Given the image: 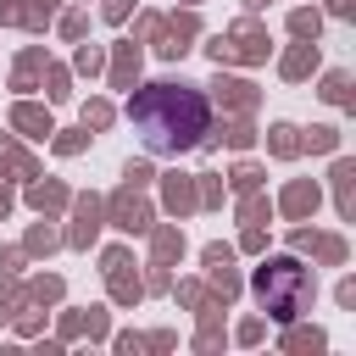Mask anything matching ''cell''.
Wrapping results in <instances>:
<instances>
[{
  "mask_svg": "<svg viewBox=\"0 0 356 356\" xmlns=\"http://www.w3.org/2000/svg\"><path fill=\"white\" fill-rule=\"evenodd\" d=\"M134 122L145 128V145L150 150H184V145H195V134L206 128V106H200V95L195 89H172V83H150V89H139L134 95Z\"/></svg>",
  "mask_w": 356,
  "mask_h": 356,
  "instance_id": "obj_1",
  "label": "cell"
},
{
  "mask_svg": "<svg viewBox=\"0 0 356 356\" xmlns=\"http://www.w3.org/2000/svg\"><path fill=\"white\" fill-rule=\"evenodd\" d=\"M211 56L217 61H261L267 56V39L256 28H234L228 39H211Z\"/></svg>",
  "mask_w": 356,
  "mask_h": 356,
  "instance_id": "obj_2",
  "label": "cell"
},
{
  "mask_svg": "<svg viewBox=\"0 0 356 356\" xmlns=\"http://www.w3.org/2000/svg\"><path fill=\"white\" fill-rule=\"evenodd\" d=\"M117 228H150V211H145L139 200L122 195V200H117Z\"/></svg>",
  "mask_w": 356,
  "mask_h": 356,
  "instance_id": "obj_3",
  "label": "cell"
},
{
  "mask_svg": "<svg viewBox=\"0 0 356 356\" xmlns=\"http://www.w3.org/2000/svg\"><path fill=\"white\" fill-rule=\"evenodd\" d=\"M217 95H222L228 106H239V111L256 100V95H250V83H239V78H217Z\"/></svg>",
  "mask_w": 356,
  "mask_h": 356,
  "instance_id": "obj_4",
  "label": "cell"
},
{
  "mask_svg": "<svg viewBox=\"0 0 356 356\" xmlns=\"http://www.w3.org/2000/svg\"><path fill=\"white\" fill-rule=\"evenodd\" d=\"M17 128H28V139H44L50 134V117L33 111V106H17Z\"/></svg>",
  "mask_w": 356,
  "mask_h": 356,
  "instance_id": "obj_5",
  "label": "cell"
},
{
  "mask_svg": "<svg viewBox=\"0 0 356 356\" xmlns=\"http://www.w3.org/2000/svg\"><path fill=\"white\" fill-rule=\"evenodd\" d=\"M312 67H317V50H312V44H300V50L284 61V78H306Z\"/></svg>",
  "mask_w": 356,
  "mask_h": 356,
  "instance_id": "obj_6",
  "label": "cell"
},
{
  "mask_svg": "<svg viewBox=\"0 0 356 356\" xmlns=\"http://www.w3.org/2000/svg\"><path fill=\"white\" fill-rule=\"evenodd\" d=\"M189 200H195V189H189V178H184V172H172V178H167V206L178 211V206H189Z\"/></svg>",
  "mask_w": 356,
  "mask_h": 356,
  "instance_id": "obj_7",
  "label": "cell"
},
{
  "mask_svg": "<svg viewBox=\"0 0 356 356\" xmlns=\"http://www.w3.org/2000/svg\"><path fill=\"white\" fill-rule=\"evenodd\" d=\"M323 95L345 106V100H350V78H345V72H328V78H323Z\"/></svg>",
  "mask_w": 356,
  "mask_h": 356,
  "instance_id": "obj_8",
  "label": "cell"
},
{
  "mask_svg": "<svg viewBox=\"0 0 356 356\" xmlns=\"http://www.w3.org/2000/svg\"><path fill=\"white\" fill-rule=\"evenodd\" d=\"M284 206H289V211H306V206H317V189H306V184H295V189L284 195Z\"/></svg>",
  "mask_w": 356,
  "mask_h": 356,
  "instance_id": "obj_9",
  "label": "cell"
},
{
  "mask_svg": "<svg viewBox=\"0 0 356 356\" xmlns=\"http://www.w3.org/2000/svg\"><path fill=\"white\" fill-rule=\"evenodd\" d=\"M289 28H295L300 39H317V28H323V22H317V11H295V22H289Z\"/></svg>",
  "mask_w": 356,
  "mask_h": 356,
  "instance_id": "obj_10",
  "label": "cell"
},
{
  "mask_svg": "<svg viewBox=\"0 0 356 356\" xmlns=\"http://www.w3.org/2000/svg\"><path fill=\"white\" fill-rule=\"evenodd\" d=\"M273 150H278V156H295V128H289V122L273 128Z\"/></svg>",
  "mask_w": 356,
  "mask_h": 356,
  "instance_id": "obj_11",
  "label": "cell"
},
{
  "mask_svg": "<svg viewBox=\"0 0 356 356\" xmlns=\"http://www.w3.org/2000/svg\"><path fill=\"white\" fill-rule=\"evenodd\" d=\"M83 122H89V128H106V122H111V106H106V100H95V106L83 111Z\"/></svg>",
  "mask_w": 356,
  "mask_h": 356,
  "instance_id": "obj_12",
  "label": "cell"
},
{
  "mask_svg": "<svg viewBox=\"0 0 356 356\" xmlns=\"http://www.w3.org/2000/svg\"><path fill=\"white\" fill-rule=\"evenodd\" d=\"M33 206H61V189L56 184H33Z\"/></svg>",
  "mask_w": 356,
  "mask_h": 356,
  "instance_id": "obj_13",
  "label": "cell"
},
{
  "mask_svg": "<svg viewBox=\"0 0 356 356\" xmlns=\"http://www.w3.org/2000/svg\"><path fill=\"white\" fill-rule=\"evenodd\" d=\"M334 139H339L334 128H312V139H306V145H312V150H334Z\"/></svg>",
  "mask_w": 356,
  "mask_h": 356,
  "instance_id": "obj_14",
  "label": "cell"
},
{
  "mask_svg": "<svg viewBox=\"0 0 356 356\" xmlns=\"http://www.w3.org/2000/svg\"><path fill=\"white\" fill-rule=\"evenodd\" d=\"M128 184H150V167L145 161H128Z\"/></svg>",
  "mask_w": 356,
  "mask_h": 356,
  "instance_id": "obj_15",
  "label": "cell"
},
{
  "mask_svg": "<svg viewBox=\"0 0 356 356\" xmlns=\"http://www.w3.org/2000/svg\"><path fill=\"white\" fill-rule=\"evenodd\" d=\"M106 17H111V22H122V17H128V0H106Z\"/></svg>",
  "mask_w": 356,
  "mask_h": 356,
  "instance_id": "obj_16",
  "label": "cell"
},
{
  "mask_svg": "<svg viewBox=\"0 0 356 356\" xmlns=\"http://www.w3.org/2000/svg\"><path fill=\"white\" fill-rule=\"evenodd\" d=\"M328 11L334 17H350V0H328Z\"/></svg>",
  "mask_w": 356,
  "mask_h": 356,
  "instance_id": "obj_17",
  "label": "cell"
},
{
  "mask_svg": "<svg viewBox=\"0 0 356 356\" xmlns=\"http://www.w3.org/2000/svg\"><path fill=\"white\" fill-rule=\"evenodd\" d=\"M6 206H11V195H6V189H0V211H6Z\"/></svg>",
  "mask_w": 356,
  "mask_h": 356,
  "instance_id": "obj_18",
  "label": "cell"
},
{
  "mask_svg": "<svg viewBox=\"0 0 356 356\" xmlns=\"http://www.w3.org/2000/svg\"><path fill=\"white\" fill-rule=\"evenodd\" d=\"M250 6H267V0H250Z\"/></svg>",
  "mask_w": 356,
  "mask_h": 356,
  "instance_id": "obj_19",
  "label": "cell"
}]
</instances>
